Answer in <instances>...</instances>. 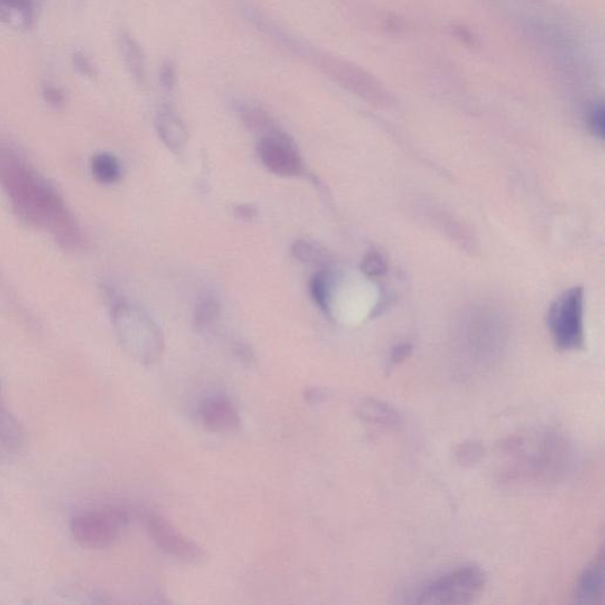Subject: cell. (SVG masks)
<instances>
[{
  "label": "cell",
  "mask_w": 605,
  "mask_h": 605,
  "mask_svg": "<svg viewBox=\"0 0 605 605\" xmlns=\"http://www.w3.org/2000/svg\"><path fill=\"white\" fill-rule=\"evenodd\" d=\"M92 175L104 184H117L122 176V165L117 156L110 153L96 154L91 160Z\"/></svg>",
  "instance_id": "17"
},
{
  "label": "cell",
  "mask_w": 605,
  "mask_h": 605,
  "mask_svg": "<svg viewBox=\"0 0 605 605\" xmlns=\"http://www.w3.org/2000/svg\"><path fill=\"white\" fill-rule=\"evenodd\" d=\"M361 269L368 277L377 279V277H383L387 272V263H385L381 253L369 251L362 260Z\"/></svg>",
  "instance_id": "20"
},
{
  "label": "cell",
  "mask_w": 605,
  "mask_h": 605,
  "mask_svg": "<svg viewBox=\"0 0 605 605\" xmlns=\"http://www.w3.org/2000/svg\"><path fill=\"white\" fill-rule=\"evenodd\" d=\"M156 128L160 140L173 153L183 152L187 146L188 129L186 123L176 113L175 108L164 104L156 111Z\"/></svg>",
  "instance_id": "10"
},
{
  "label": "cell",
  "mask_w": 605,
  "mask_h": 605,
  "mask_svg": "<svg viewBox=\"0 0 605 605\" xmlns=\"http://www.w3.org/2000/svg\"><path fill=\"white\" fill-rule=\"evenodd\" d=\"M234 214L241 221H252L258 215L257 207L252 205V203H238L234 207Z\"/></svg>",
  "instance_id": "26"
},
{
  "label": "cell",
  "mask_w": 605,
  "mask_h": 605,
  "mask_svg": "<svg viewBox=\"0 0 605 605\" xmlns=\"http://www.w3.org/2000/svg\"><path fill=\"white\" fill-rule=\"evenodd\" d=\"M589 126L592 133L599 137L600 138L604 137V107L603 104H599L593 108L591 118H589Z\"/></svg>",
  "instance_id": "24"
},
{
  "label": "cell",
  "mask_w": 605,
  "mask_h": 605,
  "mask_svg": "<svg viewBox=\"0 0 605 605\" xmlns=\"http://www.w3.org/2000/svg\"><path fill=\"white\" fill-rule=\"evenodd\" d=\"M200 418L203 427L212 433H232L241 427V416L236 407L225 398L208 400L200 411Z\"/></svg>",
  "instance_id": "9"
},
{
  "label": "cell",
  "mask_w": 605,
  "mask_h": 605,
  "mask_svg": "<svg viewBox=\"0 0 605 605\" xmlns=\"http://www.w3.org/2000/svg\"><path fill=\"white\" fill-rule=\"evenodd\" d=\"M42 96L44 101L53 108H61L64 106L65 96L63 90L56 84L45 83L42 88Z\"/></svg>",
  "instance_id": "23"
},
{
  "label": "cell",
  "mask_w": 605,
  "mask_h": 605,
  "mask_svg": "<svg viewBox=\"0 0 605 605\" xmlns=\"http://www.w3.org/2000/svg\"><path fill=\"white\" fill-rule=\"evenodd\" d=\"M547 326L551 337L562 350H577L584 345V291L566 290L550 307Z\"/></svg>",
  "instance_id": "5"
},
{
  "label": "cell",
  "mask_w": 605,
  "mask_h": 605,
  "mask_svg": "<svg viewBox=\"0 0 605 605\" xmlns=\"http://www.w3.org/2000/svg\"><path fill=\"white\" fill-rule=\"evenodd\" d=\"M357 413L365 421L385 427L399 425L400 415L394 408L381 401L365 399L357 407Z\"/></svg>",
  "instance_id": "16"
},
{
  "label": "cell",
  "mask_w": 605,
  "mask_h": 605,
  "mask_svg": "<svg viewBox=\"0 0 605 605\" xmlns=\"http://www.w3.org/2000/svg\"><path fill=\"white\" fill-rule=\"evenodd\" d=\"M222 307L217 297L211 292H203L198 297L193 314V325L198 331H207L217 325L221 317Z\"/></svg>",
  "instance_id": "15"
},
{
  "label": "cell",
  "mask_w": 605,
  "mask_h": 605,
  "mask_svg": "<svg viewBox=\"0 0 605 605\" xmlns=\"http://www.w3.org/2000/svg\"><path fill=\"white\" fill-rule=\"evenodd\" d=\"M40 0H0V22L30 28L36 22Z\"/></svg>",
  "instance_id": "13"
},
{
  "label": "cell",
  "mask_w": 605,
  "mask_h": 605,
  "mask_svg": "<svg viewBox=\"0 0 605 605\" xmlns=\"http://www.w3.org/2000/svg\"><path fill=\"white\" fill-rule=\"evenodd\" d=\"M71 64L77 74L84 77H94L96 69L91 60L83 52H75L71 57Z\"/></svg>",
  "instance_id": "22"
},
{
  "label": "cell",
  "mask_w": 605,
  "mask_h": 605,
  "mask_svg": "<svg viewBox=\"0 0 605 605\" xmlns=\"http://www.w3.org/2000/svg\"><path fill=\"white\" fill-rule=\"evenodd\" d=\"M291 252L297 260L307 265L321 266L322 269H326L330 261L326 250L317 242L307 241V239L296 241L292 244Z\"/></svg>",
  "instance_id": "18"
},
{
  "label": "cell",
  "mask_w": 605,
  "mask_h": 605,
  "mask_svg": "<svg viewBox=\"0 0 605 605\" xmlns=\"http://www.w3.org/2000/svg\"><path fill=\"white\" fill-rule=\"evenodd\" d=\"M119 340L130 356L145 365L156 364L165 352L163 330L141 307L119 303L114 310Z\"/></svg>",
  "instance_id": "3"
},
{
  "label": "cell",
  "mask_w": 605,
  "mask_h": 605,
  "mask_svg": "<svg viewBox=\"0 0 605 605\" xmlns=\"http://www.w3.org/2000/svg\"><path fill=\"white\" fill-rule=\"evenodd\" d=\"M307 400L309 401V402H315L317 403L319 401H321L323 398H325V392L321 391V389H310V391L307 392Z\"/></svg>",
  "instance_id": "27"
},
{
  "label": "cell",
  "mask_w": 605,
  "mask_h": 605,
  "mask_svg": "<svg viewBox=\"0 0 605 605\" xmlns=\"http://www.w3.org/2000/svg\"><path fill=\"white\" fill-rule=\"evenodd\" d=\"M331 288H333V276L329 269H321L310 279L311 298L316 306L326 314L330 312Z\"/></svg>",
  "instance_id": "19"
},
{
  "label": "cell",
  "mask_w": 605,
  "mask_h": 605,
  "mask_svg": "<svg viewBox=\"0 0 605 605\" xmlns=\"http://www.w3.org/2000/svg\"><path fill=\"white\" fill-rule=\"evenodd\" d=\"M2 176L5 177L6 186L18 210L24 212L23 214L30 221L46 225L52 222V226H57V222L65 226L69 222L67 211L55 193L36 175L15 165L3 169Z\"/></svg>",
  "instance_id": "2"
},
{
  "label": "cell",
  "mask_w": 605,
  "mask_h": 605,
  "mask_svg": "<svg viewBox=\"0 0 605 605\" xmlns=\"http://www.w3.org/2000/svg\"><path fill=\"white\" fill-rule=\"evenodd\" d=\"M129 523V515L121 507H104L77 515L72 534L83 547L106 549L118 541Z\"/></svg>",
  "instance_id": "6"
},
{
  "label": "cell",
  "mask_w": 605,
  "mask_h": 605,
  "mask_svg": "<svg viewBox=\"0 0 605 605\" xmlns=\"http://www.w3.org/2000/svg\"><path fill=\"white\" fill-rule=\"evenodd\" d=\"M149 537L163 553L187 564H202L206 560L203 547L188 538L163 515L147 512L144 515Z\"/></svg>",
  "instance_id": "7"
},
{
  "label": "cell",
  "mask_w": 605,
  "mask_h": 605,
  "mask_svg": "<svg viewBox=\"0 0 605 605\" xmlns=\"http://www.w3.org/2000/svg\"><path fill=\"white\" fill-rule=\"evenodd\" d=\"M263 34L275 42L277 45L288 50L292 55L315 65L318 71H321L338 86L345 88V90L364 101L380 107L388 106L391 103L392 96L380 80L360 65L343 59V57L331 55V53L314 48L307 42L288 33L273 21L266 23Z\"/></svg>",
  "instance_id": "1"
},
{
  "label": "cell",
  "mask_w": 605,
  "mask_h": 605,
  "mask_svg": "<svg viewBox=\"0 0 605 605\" xmlns=\"http://www.w3.org/2000/svg\"><path fill=\"white\" fill-rule=\"evenodd\" d=\"M237 111L242 125L250 132L257 135L258 137H264V135L279 128L275 118L263 107H260V104L241 102L238 103Z\"/></svg>",
  "instance_id": "14"
},
{
  "label": "cell",
  "mask_w": 605,
  "mask_h": 605,
  "mask_svg": "<svg viewBox=\"0 0 605 605\" xmlns=\"http://www.w3.org/2000/svg\"><path fill=\"white\" fill-rule=\"evenodd\" d=\"M118 44L123 63L134 82L144 87L147 82V61L144 49L128 31L118 33Z\"/></svg>",
  "instance_id": "12"
},
{
  "label": "cell",
  "mask_w": 605,
  "mask_h": 605,
  "mask_svg": "<svg viewBox=\"0 0 605 605\" xmlns=\"http://www.w3.org/2000/svg\"><path fill=\"white\" fill-rule=\"evenodd\" d=\"M159 84L167 94L175 91L177 84V71L175 61L165 60L159 69Z\"/></svg>",
  "instance_id": "21"
},
{
  "label": "cell",
  "mask_w": 605,
  "mask_h": 605,
  "mask_svg": "<svg viewBox=\"0 0 605 605\" xmlns=\"http://www.w3.org/2000/svg\"><path fill=\"white\" fill-rule=\"evenodd\" d=\"M487 575L479 566L468 564L449 570L423 585L416 595L420 604H468L481 595Z\"/></svg>",
  "instance_id": "4"
},
{
  "label": "cell",
  "mask_w": 605,
  "mask_h": 605,
  "mask_svg": "<svg viewBox=\"0 0 605 605\" xmlns=\"http://www.w3.org/2000/svg\"><path fill=\"white\" fill-rule=\"evenodd\" d=\"M604 591L603 553L585 566L581 572L575 591V602L580 604H595L602 600Z\"/></svg>",
  "instance_id": "11"
},
{
  "label": "cell",
  "mask_w": 605,
  "mask_h": 605,
  "mask_svg": "<svg viewBox=\"0 0 605 605\" xmlns=\"http://www.w3.org/2000/svg\"><path fill=\"white\" fill-rule=\"evenodd\" d=\"M258 154L265 168L273 175L299 176L306 173L295 141L280 128L260 137Z\"/></svg>",
  "instance_id": "8"
},
{
  "label": "cell",
  "mask_w": 605,
  "mask_h": 605,
  "mask_svg": "<svg viewBox=\"0 0 605 605\" xmlns=\"http://www.w3.org/2000/svg\"><path fill=\"white\" fill-rule=\"evenodd\" d=\"M413 352L411 345L408 343H400V345H395L392 350L391 362L392 364H399L401 362L407 360L410 357V354Z\"/></svg>",
  "instance_id": "25"
}]
</instances>
